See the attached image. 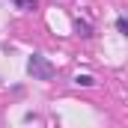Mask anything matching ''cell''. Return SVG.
I'll return each mask as SVG.
<instances>
[{"mask_svg":"<svg viewBox=\"0 0 128 128\" xmlns=\"http://www.w3.org/2000/svg\"><path fill=\"white\" fill-rule=\"evenodd\" d=\"M27 72H30V78H33V80H51L57 68L48 63L42 54H33L30 60H27Z\"/></svg>","mask_w":128,"mask_h":128,"instance_id":"1","label":"cell"},{"mask_svg":"<svg viewBox=\"0 0 128 128\" xmlns=\"http://www.w3.org/2000/svg\"><path fill=\"white\" fill-rule=\"evenodd\" d=\"M74 84H78V86H92L96 80H92L90 74H78V78H74Z\"/></svg>","mask_w":128,"mask_h":128,"instance_id":"2","label":"cell"},{"mask_svg":"<svg viewBox=\"0 0 128 128\" xmlns=\"http://www.w3.org/2000/svg\"><path fill=\"white\" fill-rule=\"evenodd\" d=\"M12 3H18V9H24V12L36 9V0H12Z\"/></svg>","mask_w":128,"mask_h":128,"instance_id":"3","label":"cell"},{"mask_svg":"<svg viewBox=\"0 0 128 128\" xmlns=\"http://www.w3.org/2000/svg\"><path fill=\"white\" fill-rule=\"evenodd\" d=\"M74 30H78V36H90V24H84V21H74Z\"/></svg>","mask_w":128,"mask_h":128,"instance_id":"4","label":"cell"},{"mask_svg":"<svg viewBox=\"0 0 128 128\" xmlns=\"http://www.w3.org/2000/svg\"><path fill=\"white\" fill-rule=\"evenodd\" d=\"M116 27H119V33H128V21H125V18H119V21H116Z\"/></svg>","mask_w":128,"mask_h":128,"instance_id":"5","label":"cell"}]
</instances>
